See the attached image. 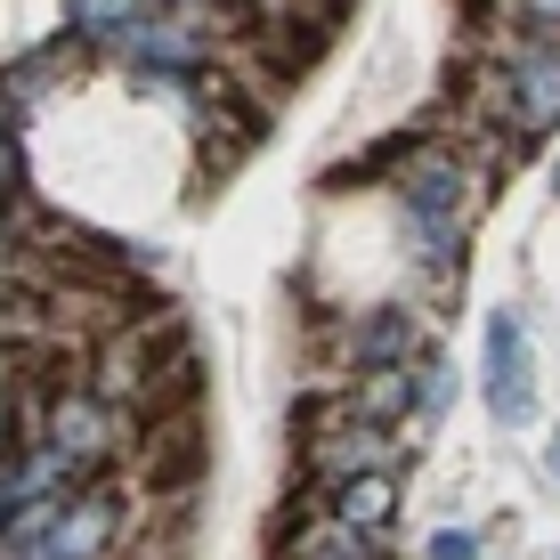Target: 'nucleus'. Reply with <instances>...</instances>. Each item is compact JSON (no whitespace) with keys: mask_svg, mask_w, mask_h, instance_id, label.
<instances>
[{"mask_svg":"<svg viewBox=\"0 0 560 560\" xmlns=\"http://www.w3.org/2000/svg\"><path fill=\"white\" fill-rule=\"evenodd\" d=\"M293 439H301V495H317V504L341 488V479H365V471L398 479L415 463V431H407V422H398V431H374V422H358L341 398L301 407Z\"/></svg>","mask_w":560,"mask_h":560,"instance_id":"nucleus-1","label":"nucleus"},{"mask_svg":"<svg viewBox=\"0 0 560 560\" xmlns=\"http://www.w3.org/2000/svg\"><path fill=\"white\" fill-rule=\"evenodd\" d=\"M130 431H139V422H130L122 407H106L98 390H82V382L57 365V390H49V422H42V439L73 463V471H82V479L114 471V463H122V447H130Z\"/></svg>","mask_w":560,"mask_h":560,"instance_id":"nucleus-2","label":"nucleus"},{"mask_svg":"<svg viewBox=\"0 0 560 560\" xmlns=\"http://www.w3.org/2000/svg\"><path fill=\"white\" fill-rule=\"evenodd\" d=\"M439 341L431 325L415 317V308H365V317H350V334L325 341V358L350 365V374H365V365H422Z\"/></svg>","mask_w":560,"mask_h":560,"instance_id":"nucleus-3","label":"nucleus"},{"mask_svg":"<svg viewBox=\"0 0 560 560\" xmlns=\"http://www.w3.org/2000/svg\"><path fill=\"white\" fill-rule=\"evenodd\" d=\"M488 407H495V422H512V431L536 422V365H528V334H520L512 308L488 317Z\"/></svg>","mask_w":560,"mask_h":560,"instance_id":"nucleus-4","label":"nucleus"},{"mask_svg":"<svg viewBox=\"0 0 560 560\" xmlns=\"http://www.w3.org/2000/svg\"><path fill=\"white\" fill-rule=\"evenodd\" d=\"M154 9H163V0H66V16H73V49H82V57H114V49H122Z\"/></svg>","mask_w":560,"mask_h":560,"instance_id":"nucleus-5","label":"nucleus"},{"mask_svg":"<svg viewBox=\"0 0 560 560\" xmlns=\"http://www.w3.org/2000/svg\"><path fill=\"white\" fill-rule=\"evenodd\" d=\"M73 57H82V49L66 42V49H33V57H16V66L0 73V106H9V122H16V130H25V114H42L57 90H66V66H73Z\"/></svg>","mask_w":560,"mask_h":560,"instance_id":"nucleus-6","label":"nucleus"},{"mask_svg":"<svg viewBox=\"0 0 560 560\" xmlns=\"http://www.w3.org/2000/svg\"><path fill=\"white\" fill-rule=\"evenodd\" d=\"M390 512H398V479H382V471L341 479V488L325 495V520H341V528H358V536H382Z\"/></svg>","mask_w":560,"mask_h":560,"instance_id":"nucleus-7","label":"nucleus"},{"mask_svg":"<svg viewBox=\"0 0 560 560\" xmlns=\"http://www.w3.org/2000/svg\"><path fill=\"white\" fill-rule=\"evenodd\" d=\"M0 203H25V139H16L9 106H0Z\"/></svg>","mask_w":560,"mask_h":560,"instance_id":"nucleus-8","label":"nucleus"},{"mask_svg":"<svg viewBox=\"0 0 560 560\" xmlns=\"http://www.w3.org/2000/svg\"><path fill=\"white\" fill-rule=\"evenodd\" d=\"M431 560H479V536L471 528H439L431 536Z\"/></svg>","mask_w":560,"mask_h":560,"instance_id":"nucleus-9","label":"nucleus"},{"mask_svg":"<svg viewBox=\"0 0 560 560\" xmlns=\"http://www.w3.org/2000/svg\"><path fill=\"white\" fill-rule=\"evenodd\" d=\"M163 9H203V0H163Z\"/></svg>","mask_w":560,"mask_h":560,"instance_id":"nucleus-10","label":"nucleus"}]
</instances>
